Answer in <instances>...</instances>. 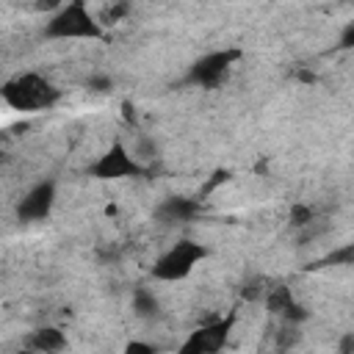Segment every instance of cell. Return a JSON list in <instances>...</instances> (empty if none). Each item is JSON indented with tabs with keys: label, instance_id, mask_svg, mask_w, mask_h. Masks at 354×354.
Wrapping results in <instances>:
<instances>
[{
	"label": "cell",
	"instance_id": "4fadbf2b",
	"mask_svg": "<svg viewBox=\"0 0 354 354\" xmlns=\"http://www.w3.org/2000/svg\"><path fill=\"white\" fill-rule=\"evenodd\" d=\"M122 354H158V348L152 343H147V340H130L122 348Z\"/></svg>",
	"mask_w": 354,
	"mask_h": 354
},
{
	"label": "cell",
	"instance_id": "8992f818",
	"mask_svg": "<svg viewBox=\"0 0 354 354\" xmlns=\"http://www.w3.org/2000/svg\"><path fill=\"white\" fill-rule=\"evenodd\" d=\"M238 58V50H213L207 55H202L191 72H188V80L196 83V86H216L221 83V77L230 72L232 61Z\"/></svg>",
	"mask_w": 354,
	"mask_h": 354
},
{
	"label": "cell",
	"instance_id": "ba28073f",
	"mask_svg": "<svg viewBox=\"0 0 354 354\" xmlns=\"http://www.w3.org/2000/svg\"><path fill=\"white\" fill-rule=\"evenodd\" d=\"M196 213H199V202H196V199H188V196H169V199L158 207V216H160L166 224L191 221Z\"/></svg>",
	"mask_w": 354,
	"mask_h": 354
},
{
	"label": "cell",
	"instance_id": "2e32d148",
	"mask_svg": "<svg viewBox=\"0 0 354 354\" xmlns=\"http://www.w3.org/2000/svg\"><path fill=\"white\" fill-rule=\"evenodd\" d=\"M351 41H354V25H346V30H343V47H351Z\"/></svg>",
	"mask_w": 354,
	"mask_h": 354
},
{
	"label": "cell",
	"instance_id": "52a82bcc",
	"mask_svg": "<svg viewBox=\"0 0 354 354\" xmlns=\"http://www.w3.org/2000/svg\"><path fill=\"white\" fill-rule=\"evenodd\" d=\"M53 205H55V183L53 180H41L19 199L17 218L19 221H44L53 213Z\"/></svg>",
	"mask_w": 354,
	"mask_h": 354
},
{
	"label": "cell",
	"instance_id": "3957f363",
	"mask_svg": "<svg viewBox=\"0 0 354 354\" xmlns=\"http://www.w3.org/2000/svg\"><path fill=\"white\" fill-rule=\"evenodd\" d=\"M207 257V249L202 246V243H196V241H177L174 246H169L158 260H155V266H152V277L158 279V282H180V279H185L194 268H196V263L199 260H205Z\"/></svg>",
	"mask_w": 354,
	"mask_h": 354
},
{
	"label": "cell",
	"instance_id": "7c38bea8",
	"mask_svg": "<svg viewBox=\"0 0 354 354\" xmlns=\"http://www.w3.org/2000/svg\"><path fill=\"white\" fill-rule=\"evenodd\" d=\"M310 218H313V207H307V205H293L290 207V224L293 227H304Z\"/></svg>",
	"mask_w": 354,
	"mask_h": 354
},
{
	"label": "cell",
	"instance_id": "8fae6325",
	"mask_svg": "<svg viewBox=\"0 0 354 354\" xmlns=\"http://www.w3.org/2000/svg\"><path fill=\"white\" fill-rule=\"evenodd\" d=\"M133 313H136L138 318H152V315H158V313H160L158 296H155L152 290H147V288H138V290L133 293Z\"/></svg>",
	"mask_w": 354,
	"mask_h": 354
},
{
	"label": "cell",
	"instance_id": "6da1fadb",
	"mask_svg": "<svg viewBox=\"0 0 354 354\" xmlns=\"http://www.w3.org/2000/svg\"><path fill=\"white\" fill-rule=\"evenodd\" d=\"M44 36L47 39H61V41H66V39H100L102 36V25L88 11V6L66 3L47 19Z\"/></svg>",
	"mask_w": 354,
	"mask_h": 354
},
{
	"label": "cell",
	"instance_id": "7a4b0ae2",
	"mask_svg": "<svg viewBox=\"0 0 354 354\" xmlns=\"http://www.w3.org/2000/svg\"><path fill=\"white\" fill-rule=\"evenodd\" d=\"M3 100L14 111H44V108L55 105L58 88L39 75H22L3 86Z\"/></svg>",
	"mask_w": 354,
	"mask_h": 354
},
{
	"label": "cell",
	"instance_id": "277c9868",
	"mask_svg": "<svg viewBox=\"0 0 354 354\" xmlns=\"http://www.w3.org/2000/svg\"><path fill=\"white\" fill-rule=\"evenodd\" d=\"M232 324H235L232 315L218 318V321H210V324H202L199 329H194L183 340V346L177 348V354H218L227 346V340H230Z\"/></svg>",
	"mask_w": 354,
	"mask_h": 354
},
{
	"label": "cell",
	"instance_id": "9c48e42d",
	"mask_svg": "<svg viewBox=\"0 0 354 354\" xmlns=\"http://www.w3.org/2000/svg\"><path fill=\"white\" fill-rule=\"evenodd\" d=\"M268 307H271L274 313H279L285 321H301V318H307V313L296 304V299L290 296L288 288H277V290L268 296Z\"/></svg>",
	"mask_w": 354,
	"mask_h": 354
},
{
	"label": "cell",
	"instance_id": "30bf717a",
	"mask_svg": "<svg viewBox=\"0 0 354 354\" xmlns=\"http://www.w3.org/2000/svg\"><path fill=\"white\" fill-rule=\"evenodd\" d=\"M30 346L36 351H41V354H58L61 348H66V335L61 329H55V326H41V329L33 332Z\"/></svg>",
	"mask_w": 354,
	"mask_h": 354
},
{
	"label": "cell",
	"instance_id": "5b68a950",
	"mask_svg": "<svg viewBox=\"0 0 354 354\" xmlns=\"http://www.w3.org/2000/svg\"><path fill=\"white\" fill-rule=\"evenodd\" d=\"M144 169L138 163L136 155H130V149L124 144H111V149H105L97 163L91 166V174L97 180H122V177H138Z\"/></svg>",
	"mask_w": 354,
	"mask_h": 354
},
{
	"label": "cell",
	"instance_id": "9a60e30c",
	"mask_svg": "<svg viewBox=\"0 0 354 354\" xmlns=\"http://www.w3.org/2000/svg\"><path fill=\"white\" fill-rule=\"evenodd\" d=\"M351 351H354V335L346 332L343 340H340V354H351Z\"/></svg>",
	"mask_w": 354,
	"mask_h": 354
},
{
	"label": "cell",
	"instance_id": "e0dca14e",
	"mask_svg": "<svg viewBox=\"0 0 354 354\" xmlns=\"http://www.w3.org/2000/svg\"><path fill=\"white\" fill-rule=\"evenodd\" d=\"M19 354H30V351H19Z\"/></svg>",
	"mask_w": 354,
	"mask_h": 354
},
{
	"label": "cell",
	"instance_id": "5bb4252c",
	"mask_svg": "<svg viewBox=\"0 0 354 354\" xmlns=\"http://www.w3.org/2000/svg\"><path fill=\"white\" fill-rule=\"evenodd\" d=\"M111 86H113L111 77H91L88 80V88L91 91H111Z\"/></svg>",
	"mask_w": 354,
	"mask_h": 354
}]
</instances>
